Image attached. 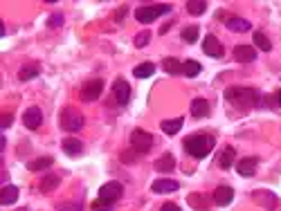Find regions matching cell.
Returning <instances> with one entry per match:
<instances>
[{"label":"cell","instance_id":"25","mask_svg":"<svg viewBox=\"0 0 281 211\" xmlns=\"http://www.w3.org/2000/svg\"><path fill=\"white\" fill-rule=\"evenodd\" d=\"M202 70V66L198 61H185L183 63V74L189 76V79H193V76H198Z\"/></svg>","mask_w":281,"mask_h":211},{"label":"cell","instance_id":"33","mask_svg":"<svg viewBox=\"0 0 281 211\" xmlns=\"http://www.w3.org/2000/svg\"><path fill=\"white\" fill-rule=\"evenodd\" d=\"M59 211H84V205L81 202H70V205H61Z\"/></svg>","mask_w":281,"mask_h":211},{"label":"cell","instance_id":"17","mask_svg":"<svg viewBox=\"0 0 281 211\" xmlns=\"http://www.w3.org/2000/svg\"><path fill=\"white\" fill-rule=\"evenodd\" d=\"M234 160H236V150L232 146H225L223 153L218 155V166L220 169H232L234 166Z\"/></svg>","mask_w":281,"mask_h":211},{"label":"cell","instance_id":"32","mask_svg":"<svg viewBox=\"0 0 281 211\" xmlns=\"http://www.w3.org/2000/svg\"><path fill=\"white\" fill-rule=\"evenodd\" d=\"M112 207H115V205H108V202L99 200V198L93 202V211H112Z\"/></svg>","mask_w":281,"mask_h":211},{"label":"cell","instance_id":"11","mask_svg":"<svg viewBox=\"0 0 281 211\" xmlns=\"http://www.w3.org/2000/svg\"><path fill=\"white\" fill-rule=\"evenodd\" d=\"M234 59L239 63H252L257 59V50L252 45H236L234 47Z\"/></svg>","mask_w":281,"mask_h":211},{"label":"cell","instance_id":"26","mask_svg":"<svg viewBox=\"0 0 281 211\" xmlns=\"http://www.w3.org/2000/svg\"><path fill=\"white\" fill-rule=\"evenodd\" d=\"M252 38H254V45H257L261 52H270V50H272V43L268 41V36H266L263 32H254Z\"/></svg>","mask_w":281,"mask_h":211},{"label":"cell","instance_id":"1","mask_svg":"<svg viewBox=\"0 0 281 211\" xmlns=\"http://www.w3.org/2000/svg\"><path fill=\"white\" fill-rule=\"evenodd\" d=\"M183 146H185V150H187L191 157L202 160V157H207V155L214 150L216 140L211 135H207V133H196V135H189L187 140H185Z\"/></svg>","mask_w":281,"mask_h":211},{"label":"cell","instance_id":"8","mask_svg":"<svg viewBox=\"0 0 281 211\" xmlns=\"http://www.w3.org/2000/svg\"><path fill=\"white\" fill-rule=\"evenodd\" d=\"M202 52H205L207 57L211 59H223V43L218 41V38L214 36V34H207L205 41H202Z\"/></svg>","mask_w":281,"mask_h":211},{"label":"cell","instance_id":"19","mask_svg":"<svg viewBox=\"0 0 281 211\" xmlns=\"http://www.w3.org/2000/svg\"><path fill=\"white\" fill-rule=\"evenodd\" d=\"M16 200H18V187H14V184L2 187V191H0V205H14Z\"/></svg>","mask_w":281,"mask_h":211},{"label":"cell","instance_id":"4","mask_svg":"<svg viewBox=\"0 0 281 211\" xmlns=\"http://www.w3.org/2000/svg\"><path fill=\"white\" fill-rule=\"evenodd\" d=\"M169 11H171V5H146V7H137L135 18L140 20V23L149 25V23H153V20H158L160 16L169 14Z\"/></svg>","mask_w":281,"mask_h":211},{"label":"cell","instance_id":"13","mask_svg":"<svg viewBox=\"0 0 281 211\" xmlns=\"http://www.w3.org/2000/svg\"><path fill=\"white\" fill-rule=\"evenodd\" d=\"M209 113H211V108H209V101L207 99H193L191 101V115L196 119H205V117H209Z\"/></svg>","mask_w":281,"mask_h":211},{"label":"cell","instance_id":"6","mask_svg":"<svg viewBox=\"0 0 281 211\" xmlns=\"http://www.w3.org/2000/svg\"><path fill=\"white\" fill-rule=\"evenodd\" d=\"M122 196H124V187H122V182H117V180H110V182H106L101 189H99V200L108 202V205H115Z\"/></svg>","mask_w":281,"mask_h":211},{"label":"cell","instance_id":"9","mask_svg":"<svg viewBox=\"0 0 281 211\" xmlns=\"http://www.w3.org/2000/svg\"><path fill=\"white\" fill-rule=\"evenodd\" d=\"M112 94H115L119 106H126V103L131 101V85H128V81H124V79L115 81V83H112Z\"/></svg>","mask_w":281,"mask_h":211},{"label":"cell","instance_id":"10","mask_svg":"<svg viewBox=\"0 0 281 211\" xmlns=\"http://www.w3.org/2000/svg\"><path fill=\"white\" fill-rule=\"evenodd\" d=\"M23 124L29 128V131H36V128L43 124V113H41V108L32 106V108L25 110V113H23Z\"/></svg>","mask_w":281,"mask_h":211},{"label":"cell","instance_id":"20","mask_svg":"<svg viewBox=\"0 0 281 211\" xmlns=\"http://www.w3.org/2000/svg\"><path fill=\"white\" fill-rule=\"evenodd\" d=\"M225 25H227V29H232V32H250V29H252V25H250L248 20L236 18V16L225 18Z\"/></svg>","mask_w":281,"mask_h":211},{"label":"cell","instance_id":"34","mask_svg":"<svg viewBox=\"0 0 281 211\" xmlns=\"http://www.w3.org/2000/svg\"><path fill=\"white\" fill-rule=\"evenodd\" d=\"M47 25H50V27H61L63 25V14H52V18L47 20Z\"/></svg>","mask_w":281,"mask_h":211},{"label":"cell","instance_id":"36","mask_svg":"<svg viewBox=\"0 0 281 211\" xmlns=\"http://www.w3.org/2000/svg\"><path fill=\"white\" fill-rule=\"evenodd\" d=\"M11 122H14V117H11V115H2V128H9Z\"/></svg>","mask_w":281,"mask_h":211},{"label":"cell","instance_id":"5","mask_svg":"<svg viewBox=\"0 0 281 211\" xmlns=\"http://www.w3.org/2000/svg\"><path fill=\"white\" fill-rule=\"evenodd\" d=\"M131 146L133 150H135L137 155H144L151 150V146H153V135L146 131H142V128H135V131L131 133Z\"/></svg>","mask_w":281,"mask_h":211},{"label":"cell","instance_id":"15","mask_svg":"<svg viewBox=\"0 0 281 211\" xmlns=\"http://www.w3.org/2000/svg\"><path fill=\"white\" fill-rule=\"evenodd\" d=\"M61 146H63V153L72 155V157L84 153V141H79L77 137H66V140L61 141Z\"/></svg>","mask_w":281,"mask_h":211},{"label":"cell","instance_id":"14","mask_svg":"<svg viewBox=\"0 0 281 211\" xmlns=\"http://www.w3.org/2000/svg\"><path fill=\"white\" fill-rule=\"evenodd\" d=\"M232 200H234V189L232 187H218L214 191V202L218 207H227Z\"/></svg>","mask_w":281,"mask_h":211},{"label":"cell","instance_id":"30","mask_svg":"<svg viewBox=\"0 0 281 211\" xmlns=\"http://www.w3.org/2000/svg\"><path fill=\"white\" fill-rule=\"evenodd\" d=\"M34 76H38V66H25L23 70L18 72L20 81H29V79H34Z\"/></svg>","mask_w":281,"mask_h":211},{"label":"cell","instance_id":"31","mask_svg":"<svg viewBox=\"0 0 281 211\" xmlns=\"http://www.w3.org/2000/svg\"><path fill=\"white\" fill-rule=\"evenodd\" d=\"M149 41H151V32H140V34L135 36V47L149 45Z\"/></svg>","mask_w":281,"mask_h":211},{"label":"cell","instance_id":"37","mask_svg":"<svg viewBox=\"0 0 281 211\" xmlns=\"http://www.w3.org/2000/svg\"><path fill=\"white\" fill-rule=\"evenodd\" d=\"M277 103L281 106V92H277Z\"/></svg>","mask_w":281,"mask_h":211},{"label":"cell","instance_id":"27","mask_svg":"<svg viewBox=\"0 0 281 211\" xmlns=\"http://www.w3.org/2000/svg\"><path fill=\"white\" fill-rule=\"evenodd\" d=\"M205 9H207V2H202V0H189V2H187V11L191 16L205 14Z\"/></svg>","mask_w":281,"mask_h":211},{"label":"cell","instance_id":"12","mask_svg":"<svg viewBox=\"0 0 281 211\" xmlns=\"http://www.w3.org/2000/svg\"><path fill=\"white\" fill-rule=\"evenodd\" d=\"M257 164H259L257 157H243V160H239V164H236V171H239V175H243V178H252V175L257 173Z\"/></svg>","mask_w":281,"mask_h":211},{"label":"cell","instance_id":"29","mask_svg":"<svg viewBox=\"0 0 281 211\" xmlns=\"http://www.w3.org/2000/svg\"><path fill=\"white\" fill-rule=\"evenodd\" d=\"M52 164H54V160H52V157H41V160H36V162H29L27 169L29 171H43V169H50Z\"/></svg>","mask_w":281,"mask_h":211},{"label":"cell","instance_id":"35","mask_svg":"<svg viewBox=\"0 0 281 211\" xmlns=\"http://www.w3.org/2000/svg\"><path fill=\"white\" fill-rule=\"evenodd\" d=\"M160 211H183L178 205H174V202H164L162 207H160Z\"/></svg>","mask_w":281,"mask_h":211},{"label":"cell","instance_id":"28","mask_svg":"<svg viewBox=\"0 0 281 211\" xmlns=\"http://www.w3.org/2000/svg\"><path fill=\"white\" fill-rule=\"evenodd\" d=\"M198 34H200L198 25H189V27L183 29V41L185 43H196L198 41Z\"/></svg>","mask_w":281,"mask_h":211},{"label":"cell","instance_id":"22","mask_svg":"<svg viewBox=\"0 0 281 211\" xmlns=\"http://www.w3.org/2000/svg\"><path fill=\"white\" fill-rule=\"evenodd\" d=\"M162 70L167 72V74H183V63L178 61V59H174V57H167L162 61Z\"/></svg>","mask_w":281,"mask_h":211},{"label":"cell","instance_id":"16","mask_svg":"<svg viewBox=\"0 0 281 211\" xmlns=\"http://www.w3.org/2000/svg\"><path fill=\"white\" fill-rule=\"evenodd\" d=\"M151 189H153V193H171V191H178L180 184L176 182V180L162 178V180H155V182L151 184Z\"/></svg>","mask_w":281,"mask_h":211},{"label":"cell","instance_id":"24","mask_svg":"<svg viewBox=\"0 0 281 211\" xmlns=\"http://www.w3.org/2000/svg\"><path fill=\"white\" fill-rule=\"evenodd\" d=\"M59 182H61V180H59V175H45V178L41 180V191L43 193H50V191H54L56 187H59Z\"/></svg>","mask_w":281,"mask_h":211},{"label":"cell","instance_id":"23","mask_svg":"<svg viewBox=\"0 0 281 211\" xmlns=\"http://www.w3.org/2000/svg\"><path fill=\"white\" fill-rule=\"evenodd\" d=\"M153 72H155V66L151 61H146V63H140V66L133 70V74H135L137 79H146V76H153Z\"/></svg>","mask_w":281,"mask_h":211},{"label":"cell","instance_id":"3","mask_svg":"<svg viewBox=\"0 0 281 211\" xmlns=\"http://www.w3.org/2000/svg\"><path fill=\"white\" fill-rule=\"evenodd\" d=\"M59 122H61V128H63V131L77 133V131H81V128H84L86 119H84V115H81L77 108L68 106V108L61 110V119H59Z\"/></svg>","mask_w":281,"mask_h":211},{"label":"cell","instance_id":"18","mask_svg":"<svg viewBox=\"0 0 281 211\" xmlns=\"http://www.w3.org/2000/svg\"><path fill=\"white\" fill-rule=\"evenodd\" d=\"M174 169H176V160L171 153H164L160 160H155V171H160V173H171Z\"/></svg>","mask_w":281,"mask_h":211},{"label":"cell","instance_id":"2","mask_svg":"<svg viewBox=\"0 0 281 211\" xmlns=\"http://www.w3.org/2000/svg\"><path fill=\"white\" fill-rule=\"evenodd\" d=\"M225 99L236 103V106L250 108V106H257L261 94H259V90H254V88H227L225 90Z\"/></svg>","mask_w":281,"mask_h":211},{"label":"cell","instance_id":"21","mask_svg":"<svg viewBox=\"0 0 281 211\" xmlns=\"http://www.w3.org/2000/svg\"><path fill=\"white\" fill-rule=\"evenodd\" d=\"M183 124H185L183 117H176V119H164L160 126H162V133H167V135H176V133H180Z\"/></svg>","mask_w":281,"mask_h":211},{"label":"cell","instance_id":"7","mask_svg":"<svg viewBox=\"0 0 281 211\" xmlns=\"http://www.w3.org/2000/svg\"><path fill=\"white\" fill-rule=\"evenodd\" d=\"M101 92H103V81L101 79H93V81H88V83H84L79 97H81V101L88 103V101H94V99L101 97Z\"/></svg>","mask_w":281,"mask_h":211}]
</instances>
